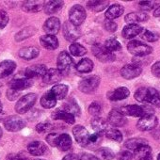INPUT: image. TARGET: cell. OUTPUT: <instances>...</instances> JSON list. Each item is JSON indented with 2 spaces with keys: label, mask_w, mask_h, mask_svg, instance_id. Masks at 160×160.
Here are the masks:
<instances>
[{
  "label": "cell",
  "mask_w": 160,
  "mask_h": 160,
  "mask_svg": "<svg viewBox=\"0 0 160 160\" xmlns=\"http://www.w3.org/2000/svg\"><path fill=\"white\" fill-rule=\"evenodd\" d=\"M127 50L130 54L136 57H144L152 52V48L139 41H131L127 44Z\"/></svg>",
  "instance_id": "1"
},
{
  "label": "cell",
  "mask_w": 160,
  "mask_h": 160,
  "mask_svg": "<svg viewBox=\"0 0 160 160\" xmlns=\"http://www.w3.org/2000/svg\"><path fill=\"white\" fill-rule=\"evenodd\" d=\"M100 84V77L97 75H91L83 78L78 84V90L83 93L93 92Z\"/></svg>",
  "instance_id": "2"
},
{
  "label": "cell",
  "mask_w": 160,
  "mask_h": 160,
  "mask_svg": "<svg viewBox=\"0 0 160 160\" xmlns=\"http://www.w3.org/2000/svg\"><path fill=\"white\" fill-rule=\"evenodd\" d=\"M37 95L35 93H28L21 97L15 105V110L19 114L27 113L35 104Z\"/></svg>",
  "instance_id": "3"
},
{
  "label": "cell",
  "mask_w": 160,
  "mask_h": 160,
  "mask_svg": "<svg viewBox=\"0 0 160 160\" xmlns=\"http://www.w3.org/2000/svg\"><path fill=\"white\" fill-rule=\"evenodd\" d=\"M87 17V13L85 9L81 5H74L71 8L69 12V19L70 22L76 26L79 27L80 25H82Z\"/></svg>",
  "instance_id": "4"
},
{
  "label": "cell",
  "mask_w": 160,
  "mask_h": 160,
  "mask_svg": "<svg viewBox=\"0 0 160 160\" xmlns=\"http://www.w3.org/2000/svg\"><path fill=\"white\" fill-rule=\"evenodd\" d=\"M92 53L94 57L102 62H111L115 60L114 54L100 43H96L92 46Z\"/></svg>",
  "instance_id": "5"
},
{
  "label": "cell",
  "mask_w": 160,
  "mask_h": 160,
  "mask_svg": "<svg viewBox=\"0 0 160 160\" xmlns=\"http://www.w3.org/2000/svg\"><path fill=\"white\" fill-rule=\"evenodd\" d=\"M72 134L76 140V142L83 147H88L90 145V138L91 135L89 134L88 130L81 126V125H75L72 128Z\"/></svg>",
  "instance_id": "6"
},
{
  "label": "cell",
  "mask_w": 160,
  "mask_h": 160,
  "mask_svg": "<svg viewBox=\"0 0 160 160\" xmlns=\"http://www.w3.org/2000/svg\"><path fill=\"white\" fill-rule=\"evenodd\" d=\"M63 35L65 39L69 42H74L76 41L80 36H81V30L79 29L78 27L72 25L71 22H65L63 25Z\"/></svg>",
  "instance_id": "7"
},
{
  "label": "cell",
  "mask_w": 160,
  "mask_h": 160,
  "mask_svg": "<svg viewBox=\"0 0 160 160\" xmlns=\"http://www.w3.org/2000/svg\"><path fill=\"white\" fill-rule=\"evenodd\" d=\"M4 124H5V128L8 131L17 132V131L22 130L26 126V122L22 118H20V117L10 116V117H8L5 120Z\"/></svg>",
  "instance_id": "8"
},
{
  "label": "cell",
  "mask_w": 160,
  "mask_h": 160,
  "mask_svg": "<svg viewBox=\"0 0 160 160\" xmlns=\"http://www.w3.org/2000/svg\"><path fill=\"white\" fill-rule=\"evenodd\" d=\"M142 69L137 64H127L124 65L121 70V75L127 80L134 79L140 75Z\"/></svg>",
  "instance_id": "9"
},
{
  "label": "cell",
  "mask_w": 160,
  "mask_h": 160,
  "mask_svg": "<svg viewBox=\"0 0 160 160\" xmlns=\"http://www.w3.org/2000/svg\"><path fill=\"white\" fill-rule=\"evenodd\" d=\"M157 125V119L155 116H145L139 119L137 123V128L140 131H151Z\"/></svg>",
  "instance_id": "10"
},
{
  "label": "cell",
  "mask_w": 160,
  "mask_h": 160,
  "mask_svg": "<svg viewBox=\"0 0 160 160\" xmlns=\"http://www.w3.org/2000/svg\"><path fill=\"white\" fill-rule=\"evenodd\" d=\"M108 122L113 127H122L126 123V118L125 115L117 109H112L108 114Z\"/></svg>",
  "instance_id": "11"
},
{
  "label": "cell",
  "mask_w": 160,
  "mask_h": 160,
  "mask_svg": "<svg viewBox=\"0 0 160 160\" xmlns=\"http://www.w3.org/2000/svg\"><path fill=\"white\" fill-rule=\"evenodd\" d=\"M72 63V58H71L69 53H67L66 51H62L61 53H59L57 60V65H58V69L61 72H67L70 69Z\"/></svg>",
  "instance_id": "12"
},
{
  "label": "cell",
  "mask_w": 160,
  "mask_h": 160,
  "mask_svg": "<svg viewBox=\"0 0 160 160\" xmlns=\"http://www.w3.org/2000/svg\"><path fill=\"white\" fill-rule=\"evenodd\" d=\"M46 72H47V69H46L45 65L37 64V65H33V66L27 68L26 72H25V75L27 78L33 79L35 77H40V76L43 77V75L46 73Z\"/></svg>",
  "instance_id": "13"
},
{
  "label": "cell",
  "mask_w": 160,
  "mask_h": 160,
  "mask_svg": "<svg viewBox=\"0 0 160 160\" xmlns=\"http://www.w3.org/2000/svg\"><path fill=\"white\" fill-rule=\"evenodd\" d=\"M60 29V22L57 17H50L43 24V30L48 35H56Z\"/></svg>",
  "instance_id": "14"
},
{
  "label": "cell",
  "mask_w": 160,
  "mask_h": 160,
  "mask_svg": "<svg viewBox=\"0 0 160 160\" xmlns=\"http://www.w3.org/2000/svg\"><path fill=\"white\" fill-rule=\"evenodd\" d=\"M33 85V80L29 78H19V79H13L10 82V88L12 90L15 91H23L26 89L30 88Z\"/></svg>",
  "instance_id": "15"
},
{
  "label": "cell",
  "mask_w": 160,
  "mask_h": 160,
  "mask_svg": "<svg viewBox=\"0 0 160 160\" xmlns=\"http://www.w3.org/2000/svg\"><path fill=\"white\" fill-rule=\"evenodd\" d=\"M122 112L124 115L132 116V117H138V118H142V117L146 116L144 108L140 107V106H137V105L126 106V107L122 108Z\"/></svg>",
  "instance_id": "16"
},
{
  "label": "cell",
  "mask_w": 160,
  "mask_h": 160,
  "mask_svg": "<svg viewBox=\"0 0 160 160\" xmlns=\"http://www.w3.org/2000/svg\"><path fill=\"white\" fill-rule=\"evenodd\" d=\"M62 72L58 69H49L42 77V81L46 84H55L60 81Z\"/></svg>",
  "instance_id": "17"
},
{
  "label": "cell",
  "mask_w": 160,
  "mask_h": 160,
  "mask_svg": "<svg viewBox=\"0 0 160 160\" xmlns=\"http://www.w3.org/2000/svg\"><path fill=\"white\" fill-rule=\"evenodd\" d=\"M134 157L136 160H152V148L148 144L138 148L134 152Z\"/></svg>",
  "instance_id": "18"
},
{
  "label": "cell",
  "mask_w": 160,
  "mask_h": 160,
  "mask_svg": "<svg viewBox=\"0 0 160 160\" xmlns=\"http://www.w3.org/2000/svg\"><path fill=\"white\" fill-rule=\"evenodd\" d=\"M16 68V63L12 60H4L0 62V78L11 75Z\"/></svg>",
  "instance_id": "19"
},
{
  "label": "cell",
  "mask_w": 160,
  "mask_h": 160,
  "mask_svg": "<svg viewBox=\"0 0 160 160\" xmlns=\"http://www.w3.org/2000/svg\"><path fill=\"white\" fill-rule=\"evenodd\" d=\"M40 42L41 44L48 50H55L58 47V38L54 35H43L40 38Z\"/></svg>",
  "instance_id": "20"
},
{
  "label": "cell",
  "mask_w": 160,
  "mask_h": 160,
  "mask_svg": "<svg viewBox=\"0 0 160 160\" xmlns=\"http://www.w3.org/2000/svg\"><path fill=\"white\" fill-rule=\"evenodd\" d=\"M149 19V16L146 12H131L128 13L124 20L129 25H137V23L145 22Z\"/></svg>",
  "instance_id": "21"
},
{
  "label": "cell",
  "mask_w": 160,
  "mask_h": 160,
  "mask_svg": "<svg viewBox=\"0 0 160 160\" xmlns=\"http://www.w3.org/2000/svg\"><path fill=\"white\" fill-rule=\"evenodd\" d=\"M143 32V28L138 25H127L122 29V37L125 39H132Z\"/></svg>",
  "instance_id": "22"
},
{
  "label": "cell",
  "mask_w": 160,
  "mask_h": 160,
  "mask_svg": "<svg viewBox=\"0 0 160 160\" xmlns=\"http://www.w3.org/2000/svg\"><path fill=\"white\" fill-rule=\"evenodd\" d=\"M64 2L60 0H54V1H47L43 5V11L46 14H54L61 10Z\"/></svg>",
  "instance_id": "23"
},
{
  "label": "cell",
  "mask_w": 160,
  "mask_h": 160,
  "mask_svg": "<svg viewBox=\"0 0 160 160\" xmlns=\"http://www.w3.org/2000/svg\"><path fill=\"white\" fill-rule=\"evenodd\" d=\"M124 12V8L119 4H114L111 5L106 12L105 16L108 21H111L113 19H116L120 16H122V14Z\"/></svg>",
  "instance_id": "24"
},
{
  "label": "cell",
  "mask_w": 160,
  "mask_h": 160,
  "mask_svg": "<svg viewBox=\"0 0 160 160\" xmlns=\"http://www.w3.org/2000/svg\"><path fill=\"white\" fill-rule=\"evenodd\" d=\"M108 122L101 118V117H94L92 121V129L99 135H102L103 133H106L108 129Z\"/></svg>",
  "instance_id": "25"
},
{
  "label": "cell",
  "mask_w": 160,
  "mask_h": 160,
  "mask_svg": "<svg viewBox=\"0 0 160 160\" xmlns=\"http://www.w3.org/2000/svg\"><path fill=\"white\" fill-rule=\"evenodd\" d=\"M28 150L32 155L39 156V155H42L46 152V146L42 141H33L28 144Z\"/></svg>",
  "instance_id": "26"
},
{
  "label": "cell",
  "mask_w": 160,
  "mask_h": 160,
  "mask_svg": "<svg viewBox=\"0 0 160 160\" xmlns=\"http://www.w3.org/2000/svg\"><path fill=\"white\" fill-rule=\"evenodd\" d=\"M40 54V51L37 47L29 46V47H24L19 51V56L23 59L30 60L35 58H37Z\"/></svg>",
  "instance_id": "27"
},
{
  "label": "cell",
  "mask_w": 160,
  "mask_h": 160,
  "mask_svg": "<svg viewBox=\"0 0 160 160\" xmlns=\"http://www.w3.org/2000/svg\"><path fill=\"white\" fill-rule=\"evenodd\" d=\"M52 117L54 120H62L65 122L69 123V124H73L74 123V116L66 112L65 110H60V109H57L53 114Z\"/></svg>",
  "instance_id": "28"
},
{
  "label": "cell",
  "mask_w": 160,
  "mask_h": 160,
  "mask_svg": "<svg viewBox=\"0 0 160 160\" xmlns=\"http://www.w3.org/2000/svg\"><path fill=\"white\" fill-rule=\"evenodd\" d=\"M130 94V92L127 88L125 87H120L117 88L110 95H109V99L111 101H121L123 99H126Z\"/></svg>",
  "instance_id": "29"
},
{
  "label": "cell",
  "mask_w": 160,
  "mask_h": 160,
  "mask_svg": "<svg viewBox=\"0 0 160 160\" xmlns=\"http://www.w3.org/2000/svg\"><path fill=\"white\" fill-rule=\"evenodd\" d=\"M75 69L79 72H83V73L90 72L93 69V62L90 58H83L76 64Z\"/></svg>",
  "instance_id": "30"
},
{
  "label": "cell",
  "mask_w": 160,
  "mask_h": 160,
  "mask_svg": "<svg viewBox=\"0 0 160 160\" xmlns=\"http://www.w3.org/2000/svg\"><path fill=\"white\" fill-rule=\"evenodd\" d=\"M68 86L64 85V84H58L56 86H54L50 92L53 93V95L56 97L57 100H62L66 97L67 93H68Z\"/></svg>",
  "instance_id": "31"
},
{
  "label": "cell",
  "mask_w": 160,
  "mask_h": 160,
  "mask_svg": "<svg viewBox=\"0 0 160 160\" xmlns=\"http://www.w3.org/2000/svg\"><path fill=\"white\" fill-rule=\"evenodd\" d=\"M147 103H150L156 108H160V93L154 88H148Z\"/></svg>",
  "instance_id": "32"
},
{
  "label": "cell",
  "mask_w": 160,
  "mask_h": 160,
  "mask_svg": "<svg viewBox=\"0 0 160 160\" xmlns=\"http://www.w3.org/2000/svg\"><path fill=\"white\" fill-rule=\"evenodd\" d=\"M56 104H57V99L50 91L45 92L41 98V105L44 108H52L56 106Z\"/></svg>",
  "instance_id": "33"
},
{
  "label": "cell",
  "mask_w": 160,
  "mask_h": 160,
  "mask_svg": "<svg viewBox=\"0 0 160 160\" xmlns=\"http://www.w3.org/2000/svg\"><path fill=\"white\" fill-rule=\"evenodd\" d=\"M147 140L145 138H133L130 139H127L124 143V146L129 149V150H137L138 148L143 146V145H147Z\"/></svg>",
  "instance_id": "34"
},
{
  "label": "cell",
  "mask_w": 160,
  "mask_h": 160,
  "mask_svg": "<svg viewBox=\"0 0 160 160\" xmlns=\"http://www.w3.org/2000/svg\"><path fill=\"white\" fill-rule=\"evenodd\" d=\"M72 147V138L68 134H61L59 135L58 142V148L60 151H68Z\"/></svg>",
  "instance_id": "35"
},
{
  "label": "cell",
  "mask_w": 160,
  "mask_h": 160,
  "mask_svg": "<svg viewBox=\"0 0 160 160\" xmlns=\"http://www.w3.org/2000/svg\"><path fill=\"white\" fill-rule=\"evenodd\" d=\"M23 10L27 12H37L43 7L42 2L39 1H25L23 3Z\"/></svg>",
  "instance_id": "36"
},
{
  "label": "cell",
  "mask_w": 160,
  "mask_h": 160,
  "mask_svg": "<svg viewBox=\"0 0 160 160\" xmlns=\"http://www.w3.org/2000/svg\"><path fill=\"white\" fill-rule=\"evenodd\" d=\"M64 110L73 116H80V108L76 101H74L73 99L68 101L64 105Z\"/></svg>",
  "instance_id": "37"
},
{
  "label": "cell",
  "mask_w": 160,
  "mask_h": 160,
  "mask_svg": "<svg viewBox=\"0 0 160 160\" xmlns=\"http://www.w3.org/2000/svg\"><path fill=\"white\" fill-rule=\"evenodd\" d=\"M87 6L90 10L99 12L104 11L108 6V1H88Z\"/></svg>",
  "instance_id": "38"
},
{
  "label": "cell",
  "mask_w": 160,
  "mask_h": 160,
  "mask_svg": "<svg viewBox=\"0 0 160 160\" xmlns=\"http://www.w3.org/2000/svg\"><path fill=\"white\" fill-rule=\"evenodd\" d=\"M36 32V28H34L33 27H28L25 28L24 29H22L21 31H19L16 35H15V40L17 42L23 41L28 37H31L34 33Z\"/></svg>",
  "instance_id": "39"
},
{
  "label": "cell",
  "mask_w": 160,
  "mask_h": 160,
  "mask_svg": "<svg viewBox=\"0 0 160 160\" xmlns=\"http://www.w3.org/2000/svg\"><path fill=\"white\" fill-rule=\"evenodd\" d=\"M69 51L74 57H82L87 54V49L79 43H72L69 47Z\"/></svg>",
  "instance_id": "40"
},
{
  "label": "cell",
  "mask_w": 160,
  "mask_h": 160,
  "mask_svg": "<svg viewBox=\"0 0 160 160\" xmlns=\"http://www.w3.org/2000/svg\"><path fill=\"white\" fill-rule=\"evenodd\" d=\"M98 156L103 160H112L115 156L112 150L109 148H101L97 151Z\"/></svg>",
  "instance_id": "41"
},
{
  "label": "cell",
  "mask_w": 160,
  "mask_h": 160,
  "mask_svg": "<svg viewBox=\"0 0 160 160\" xmlns=\"http://www.w3.org/2000/svg\"><path fill=\"white\" fill-rule=\"evenodd\" d=\"M148 88H139L135 92V99L139 103H147Z\"/></svg>",
  "instance_id": "42"
},
{
  "label": "cell",
  "mask_w": 160,
  "mask_h": 160,
  "mask_svg": "<svg viewBox=\"0 0 160 160\" xmlns=\"http://www.w3.org/2000/svg\"><path fill=\"white\" fill-rule=\"evenodd\" d=\"M105 46L107 47V49H108L110 52H115V51H120L122 49V45L121 43L113 38H110L108 40L106 41Z\"/></svg>",
  "instance_id": "43"
},
{
  "label": "cell",
  "mask_w": 160,
  "mask_h": 160,
  "mask_svg": "<svg viewBox=\"0 0 160 160\" xmlns=\"http://www.w3.org/2000/svg\"><path fill=\"white\" fill-rule=\"evenodd\" d=\"M106 137L108 138L111 139V140H115V141H118V142H120V141L122 140V133L119 130L115 129V128L108 129L106 132Z\"/></svg>",
  "instance_id": "44"
},
{
  "label": "cell",
  "mask_w": 160,
  "mask_h": 160,
  "mask_svg": "<svg viewBox=\"0 0 160 160\" xmlns=\"http://www.w3.org/2000/svg\"><path fill=\"white\" fill-rule=\"evenodd\" d=\"M89 113L92 116L98 117V115L102 112V106L98 102H93L90 107H89Z\"/></svg>",
  "instance_id": "45"
},
{
  "label": "cell",
  "mask_w": 160,
  "mask_h": 160,
  "mask_svg": "<svg viewBox=\"0 0 160 160\" xmlns=\"http://www.w3.org/2000/svg\"><path fill=\"white\" fill-rule=\"evenodd\" d=\"M139 8L143 11H152L153 8H155L158 4L156 1H140Z\"/></svg>",
  "instance_id": "46"
},
{
  "label": "cell",
  "mask_w": 160,
  "mask_h": 160,
  "mask_svg": "<svg viewBox=\"0 0 160 160\" xmlns=\"http://www.w3.org/2000/svg\"><path fill=\"white\" fill-rule=\"evenodd\" d=\"M58 138H59V135H58L56 133H50L46 137V141L49 145H51L53 147H58Z\"/></svg>",
  "instance_id": "47"
},
{
  "label": "cell",
  "mask_w": 160,
  "mask_h": 160,
  "mask_svg": "<svg viewBox=\"0 0 160 160\" xmlns=\"http://www.w3.org/2000/svg\"><path fill=\"white\" fill-rule=\"evenodd\" d=\"M9 23V15L8 13L3 11V10H0V29L4 28Z\"/></svg>",
  "instance_id": "48"
},
{
  "label": "cell",
  "mask_w": 160,
  "mask_h": 160,
  "mask_svg": "<svg viewBox=\"0 0 160 160\" xmlns=\"http://www.w3.org/2000/svg\"><path fill=\"white\" fill-rule=\"evenodd\" d=\"M142 38H143L145 41H147V42H155V41H157V40H158V37H157L154 33H152V31H149V30H145V31H143Z\"/></svg>",
  "instance_id": "49"
},
{
  "label": "cell",
  "mask_w": 160,
  "mask_h": 160,
  "mask_svg": "<svg viewBox=\"0 0 160 160\" xmlns=\"http://www.w3.org/2000/svg\"><path fill=\"white\" fill-rule=\"evenodd\" d=\"M132 158H133V154L129 151H123L117 154L118 160H132Z\"/></svg>",
  "instance_id": "50"
},
{
  "label": "cell",
  "mask_w": 160,
  "mask_h": 160,
  "mask_svg": "<svg viewBox=\"0 0 160 160\" xmlns=\"http://www.w3.org/2000/svg\"><path fill=\"white\" fill-rule=\"evenodd\" d=\"M51 129V124L48 122H41L36 126V131L38 133H44Z\"/></svg>",
  "instance_id": "51"
},
{
  "label": "cell",
  "mask_w": 160,
  "mask_h": 160,
  "mask_svg": "<svg viewBox=\"0 0 160 160\" xmlns=\"http://www.w3.org/2000/svg\"><path fill=\"white\" fill-rule=\"evenodd\" d=\"M104 28H105L106 30H108V31H109V32H114V31L117 30L118 26H117V24H116L115 22H113V21H107V22L105 23V25H104Z\"/></svg>",
  "instance_id": "52"
},
{
  "label": "cell",
  "mask_w": 160,
  "mask_h": 160,
  "mask_svg": "<svg viewBox=\"0 0 160 160\" xmlns=\"http://www.w3.org/2000/svg\"><path fill=\"white\" fill-rule=\"evenodd\" d=\"M78 160H99V157H97L93 154H91V153L84 152L78 156Z\"/></svg>",
  "instance_id": "53"
},
{
  "label": "cell",
  "mask_w": 160,
  "mask_h": 160,
  "mask_svg": "<svg viewBox=\"0 0 160 160\" xmlns=\"http://www.w3.org/2000/svg\"><path fill=\"white\" fill-rule=\"evenodd\" d=\"M152 73L156 76L157 78H160V61L155 62L152 66Z\"/></svg>",
  "instance_id": "54"
},
{
  "label": "cell",
  "mask_w": 160,
  "mask_h": 160,
  "mask_svg": "<svg viewBox=\"0 0 160 160\" xmlns=\"http://www.w3.org/2000/svg\"><path fill=\"white\" fill-rule=\"evenodd\" d=\"M18 93H19L18 91L10 89V90L7 92V96H8V98H9L11 101H13L16 97H18Z\"/></svg>",
  "instance_id": "55"
},
{
  "label": "cell",
  "mask_w": 160,
  "mask_h": 160,
  "mask_svg": "<svg viewBox=\"0 0 160 160\" xmlns=\"http://www.w3.org/2000/svg\"><path fill=\"white\" fill-rule=\"evenodd\" d=\"M7 160H27V159L19 154H10L8 156Z\"/></svg>",
  "instance_id": "56"
},
{
  "label": "cell",
  "mask_w": 160,
  "mask_h": 160,
  "mask_svg": "<svg viewBox=\"0 0 160 160\" xmlns=\"http://www.w3.org/2000/svg\"><path fill=\"white\" fill-rule=\"evenodd\" d=\"M62 160H77V157L74 154H67L63 157Z\"/></svg>",
  "instance_id": "57"
},
{
  "label": "cell",
  "mask_w": 160,
  "mask_h": 160,
  "mask_svg": "<svg viewBox=\"0 0 160 160\" xmlns=\"http://www.w3.org/2000/svg\"><path fill=\"white\" fill-rule=\"evenodd\" d=\"M153 16L154 17H160V6L156 8V10L153 12Z\"/></svg>",
  "instance_id": "58"
},
{
  "label": "cell",
  "mask_w": 160,
  "mask_h": 160,
  "mask_svg": "<svg viewBox=\"0 0 160 160\" xmlns=\"http://www.w3.org/2000/svg\"><path fill=\"white\" fill-rule=\"evenodd\" d=\"M2 109H3V106H2L1 102H0V113H1V112H2Z\"/></svg>",
  "instance_id": "59"
},
{
  "label": "cell",
  "mask_w": 160,
  "mask_h": 160,
  "mask_svg": "<svg viewBox=\"0 0 160 160\" xmlns=\"http://www.w3.org/2000/svg\"><path fill=\"white\" fill-rule=\"evenodd\" d=\"M2 134H3V131H2L1 127H0V138H1V137H2Z\"/></svg>",
  "instance_id": "60"
},
{
  "label": "cell",
  "mask_w": 160,
  "mask_h": 160,
  "mask_svg": "<svg viewBox=\"0 0 160 160\" xmlns=\"http://www.w3.org/2000/svg\"><path fill=\"white\" fill-rule=\"evenodd\" d=\"M157 160H160V153H159L158 156H157Z\"/></svg>",
  "instance_id": "61"
},
{
  "label": "cell",
  "mask_w": 160,
  "mask_h": 160,
  "mask_svg": "<svg viewBox=\"0 0 160 160\" xmlns=\"http://www.w3.org/2000/svg\"><path fill=\"white\" fill-rule=\"evenodd\" d=\"M1 86H2V85H1V83H0V88H1ZM0 96H1V92H0Z\"/></svg>",
  "instance_id": "62"
},
{
  "label": "cell",
  "mask_w": 160,
  "mask_h": 160,
  "mask_svg": "<svg viewBox=\"0 0 160 160\" xmlns=\"http://www.w3.org/2000/svg\"><path fill=\"white\" fill-rule=\"evenodd\" d=\"M35 160H44V159H35Z\"/></svg>",
  "instance_id": "63"
}]
</instances>
